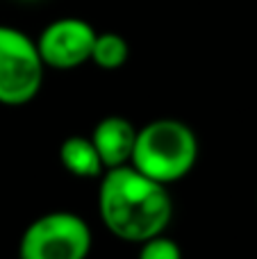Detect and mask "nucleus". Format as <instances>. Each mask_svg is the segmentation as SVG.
<instances>
[{"mask_svg":"<svg viewBox=\"0 0 257 259\" xmlns=\"http://www.w3.org/2000/svg\"><path fill=\"white\" fill-rule=\"evenodd\" d=\"M98 209L105 228L114 237L141 243L166 230L173 216V200L166 184L155 182L125 164L105 170Z\"/></svg>","mask_w":257,"mask_h":259,"instance_id":"1","label":"nucleus"},{"mask_svg":"<svg viewBox=\"0 0 257 259\" xmlns=\"http://www.w3.org/2000/svg\"><path fill=\"white\" fill-rule=\"evenodd\" d=\"M198 141L189 125L176 118H157L137 130L130 166L159 184L182 180L196 164Z\"/></svg>","mask_w":257,"mask_h":259,"instance_id":"2","label":"nucleus"},{"mask_svg":"<svg viewBox=\"0 0 257 259\" xmlns=\"http://www.w3.org/2000/svg\"><path fill=\"white\" fill-rule=\"evenodd\" d=\"M91 230L87 221L71 211H50L25 228L18 243L21 259H87Z\"/></svg>","mask_w":257,"mask_h":259,"instance_id":"3","label":"nucleus"},{"mask_svg":"<svg viewBox=\"0 0 257 259\" xmlns=\"http://www.w3.org/2000/svg\"><path fill=\"white\" fill-rule=\"evenodd\" d=\"M44 59L36 44L21 30L0 25V105L30 103L44 82Z\"/></svg>","mask_w":257,"mask_h":259,"instance_id":"4","label":"nucleus"},{"mask_svg":"<svg viewBox=\"0 0 257 259\" xmlns=\"http://www.w3.org/2000/svg\"><path fill=\"white\" fill-rule=\"evenodd\" d=\"M96 30L82 18H59L41 32L36 48L46 66L71 71L91 59Z\"/></svg>","mask_w":257,"mask_h":259,"instance_id":"5","label":"nucleus"},{"mask_svg":"<svg viewBox=\"0 0 257 259\" xmlns=\"http://www.w3.org/2000/svg\"><path fill=\"white\" fill-rule=\"evenodd\" d=\"M89 139L94 141L96 150H98L100 159H103L105 170L116 168V166L130 164L132 148H135V139H137V127L123 116H105L94 127V134Z\"/></svg>","mask_w":257,"mask_h":259,"instance_id":"6","label":"nucleus"},{"mask_svg":"<svg viewBox=\"0 0 257 259\" xmlns=\"http://www.w3.org/2000/svg\"><path fill=\"white\" fill-rule=\"evenodd\" d=\"M59 161L75 178H100L105 173L103 159L87 137H68L59 148Z\"/></svg>","mask_w":257,"mask_h":259,"instance_id":"7","label":"nucleus"},{"mask_svg":"<svg viewBox=\"0 0 257 259\" xmlns=\"http://www.w3.org/2000/svg\"><path fill=\"white\" fill-rule=\"evenodd\" d=\"M130 57V46L121 34L114 32H105V34H96L94 48H91V62L103 71H116Z\"/></svg>","mask_w":257,"mask_h":259,"instance_id":"8","label":"nucleus"},{"mask_svg":"<svg viewBox=\"0 0 257 259\" xmlns=\"http://www.w3.org/2000/svg\"><path fill=\"white\" fill-rule=\"evenodd\" d=\"M139 259H182V252L173 239L164 237V234H155V237L141 241Z\"/></svg>","mask_w":257,"mask_h":259,"instance_id":"9","label":"nucleus"}]
</instances>
